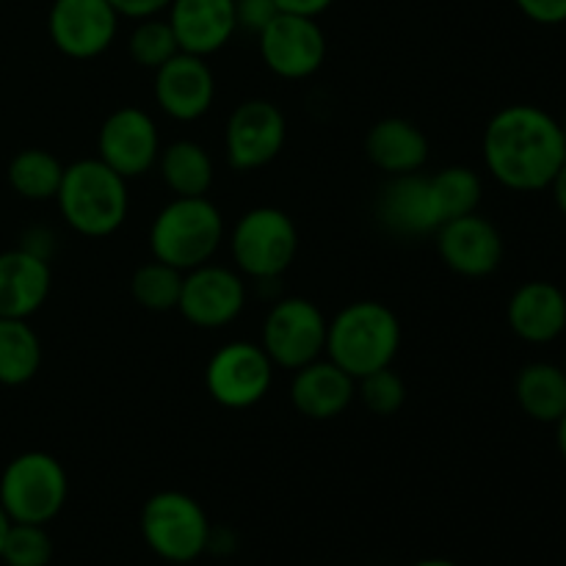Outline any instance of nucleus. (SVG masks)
I'll return each instance as SVG.
<instances>
[{"instance_id":"f8f14e48","label":"nucleus","mask_w":566,"mask_h":566,"mask_svg":"<svg viewBox=\"0 0 566 566\" xmlns=\"http://www.w3.org/2000/svg\"><path fill=\"white\" fill-rule=\"evenodd\" d=\"M119 20V11L111 6V0H53L48 33L61 55L88 61L114 44Z\"/></svg>"},{"instance_id":"5701e85b","label":"nucleus","mask_w":566,"mask_h":566,"mask_svg":"<svg viewBox=\"0 0 566 566\" xmlns=\"http://www.w3.org/2000/svg\"><path fill=\"white\" fill-rule=\"evenodd\" d=\"M158 171L164 186L175 197H208L213 188L216 169L208 149L191 138H177V142L160 147Z\"/></svg>"},{"instance_id":"f257e3e1","label":"nucleus","mask_w":566,"mask_h":566,"mask_svg":"<svg viewBox=\"0 0 566 566\" xmlns=\"http://www.w3.org/2000/svg\"><path fill=\"white\" fill-rule=\"evenodd\" d=\"M481 153L486 171L503 188L520 193L545 191L566 160L562 122L539 105H506L486 122Z\"/></svg>"},{"instance_id":"423d86ee","label":"nucleus","mask_w":566,"mask_h":566,"mask_svg":"<svg viewBox=\"0 0 566 566\" xmlns=\"http://www.w3.org/2000/svg\"><path fill=\"white\" fill-rule=\"evenodd\" d=\"M142 539L160 562L191 564L210 551V520L197 497L177 490L147 497L138 517Z\"/></svg>"},{"instance_id":"f3484780","label":"nucleus","mask_w":566,"mask_h":566,"mask_svg":"<svg viewBox=\"0 0 566 566\" xmlns=\"http://www.w3.org/2000/svg\"><path fill=\"white\" fill-rule=\"evenodd\" d=\"M166 20L182 53L202 59L224 50L238 31L235 0H171Z\"/></svg>"},{"instance_id":"39448f33","label":"nucleus","mask_w":566,"mask_h":566,"mask_svg":"<svg viewBox=\"0 0 566 566\" xmlns=\"http://www.w3.org/2000/svg\"><path fill=\"white\" fill-rule=\"evenodd\" d=\"M70 479L53 453L25 451L0 473V506L11 523L48 525L66 506Z\"/></svg>"},{"instance_id":"c756f323","label":"nucleus","mask_w":566,"mask_h":566,"mask_svg":"<svg viewBox=\"0 0 566 566\" xmlns=\"http://www.w3.org/2000/svg\"><path fill=\"white\" fill-rule=\"evenodd\" d=\"M53 558V539L44 525L11 523L6 531L0 564L6 566H48Z\"/></svg>"},{"instance_id":"9b49d317","label":"nucleus","mask_w":566,"mask_h":566,"mask_svg":"<svg viewBox=\"0 0 566 566\" xmlns=\"http://www.w3.org/2000/svg\"><path fill=\"white\" fill-rule=\"evenodd\" d=\"M260 59L282 81H304L313 77L326 61V33L318 17L280 14L271 20L258 36Z\"/></svg>"},{"instance_id":"a211bd4d","label":"nucleus","mask_w":566,"mask_h":566,"mask_svg":"<svg viewBox=\"0 0 566 566\" xmlns=\"http://www.w3.org/2000/svg\"><path fill=\"white\" fill-rule=\"evenodd\" d=\"M509 329L531 346H547L566 332V293L547 280L523 282L506 307Z\"/></svg>"},{"instance_id":"f03ea898","label":"nucleus","mask_w":566,"mask_h":566,"mask_svg":"<svg viewBox=\"0 0 566 566\" xmlns=\"http://www.w3.org/2000/svg\"><path fill=\"white\" fill-rule=\"evenodd\" d=\"M401 348V321L376 298L346 304L326 329V359L346 370L354 381L390 368Z\"/></svg>"},{"instance_id":"f704fd0d","label":"nucleus","mask_w":566,"mask_h":566,"mask_svg":"<svg viewBox=\"0 0 566 566\" xmlns=\"http://www.w3.org/2000/svg\"><path fill=\"white\" fill-rule=\"evenodd\" d=\"M22 238H25V241H22L20 247L25 249V252L50 260V254H53V249H55L53 230H48V227H31V230H28Z\"/></svg>"},{"instance_id":"2eb2a0df","label":"nucleus","mask_w":566,"mask_h":566,"mask_svg":"<svg viewBox=\"0 0 566 566\" xmlns=\"http://www.w3.org/2000/svg\"><path fill=\"white\" fill-rule=\"evenodd\" d=\"M434 241L442 263L453 274L468 276V280L495 274L503 263V252H506L501 230L479 213L459 216V219L440 224Z\"/></svg>"},{"instance_id":"79ce46f5","label":"nucleus","mask_w":566,"mask_h":566,"mask_svg":"<svg viewBox=\"0 0 566 566\" xmlns=\"http://www.w3.org/2000/svg\"><path fill=\"white\" fill-rule=\"evenodd\" d=\"M564 370H566V365H564Z\"/></svg>"},{"instance_id":"cd10ccee","label":"nucleus","mask_w":566,"mask_h":566,"mask_svg":"<svg viewBox=\"0 0 566 566\" xmlns=\"http://www.w3.org/2000/svg\"><path fill=\"white\" fill-rule=\"evenodd\" d=\"M180 291L182 271L171 269V265L160 263L155 258L149 263L138 265L130 280L133 298H136L138 307L149 310V313H169V310H177Z\"/></svg>"},{"instance_id":"4468645a","label":"nucleus","mask_w":566,"mask_h":566,"mask_svg":"<svg viewBox=\"0 0 566 566\" xmlns=\"http://www.w3.org/2000/svg\"><path fill=\"white\" fill-rule=\"evenodd\" d=\"M160 133L153 116L138 105L111 111L97 133V158L125 180L142 177L158 164Z\"/></svg>"},{"instance_id":"9d476101","label":"nucleus","mask_w":566,"mask_h":566,"mask_svg":"<svg viewBox=\"0 0 566 566\" xmlns=\"http://www.w3.org/2000/svg\"><path fill=\"white\" fill-rule=\"evenodd\" d=\"M287 138V119L271 99L254 97L238 105L224 127V155L230 169L258 171L276 160Z\"/></svg>"},{"instance_id":"e433bc0d","label":"nucleus","mask_w":566,"mask_h":566,"mask_svg":"<svg viewBox=\"0 0 566 566\" xmlns=\"http://www.w3.org/2000/svg\"><path fill=\"white\" fill-rule=\"evenodd\" d=\"M551 191H553V202H556V208L562 210V216H566V160L562 164V169L556 171V177H553Z\"/></svg>"},{"instance_id":"0eeeda50","label":"nucleus","mask_w":566,"mask_h":566,"mask_svg":"<svg viewBox=\"0 0 566 566\" xmlns=\"http://www.w3.org/2000/svg\"><path fill=\"white\" fill-rule=\"evenodd\" d=\"M227 238H230L238 274L260 285L280 280L298 252L296 224L285 210L271 208V205L247 210Z\"/></svg>"},{"instance_id":"ea45409f","label":"nucleus","mask_w":566,"mask_h":566,"mask_svg":"<svg viewBox=\"0 0 566 566\" xmlns=\"http://www.w3.org/2000/svg\"><path fill=\"white\" fill-rule=\"evenodd\" d=\"M9 525H11V520L6 517L3 506H0V551H3V539H6V531H9Z\"/></svg>"},{"instance_id":"dca6fc26","label":"nucleus","mask_w":566,"mask_h":566,"mask_svg":"<svg viewBox=\"0 0 566 566\" xmlns=\"http://www.w3.org/2000/svg\"><path fill=\"white\" fill-rule=\"evenodd\" d=\"M216 75L208 59L177 53L155 70V103L169 119L197 122L213 108Z\"/></svg>"},{"instance_id":"412c9836","label":"nucleus","mask_w":566,"mask_h":566,"mask_svg":"<svg viewBox=\"0 0 566 566\" xmlns=\"http://www.w3.org/2000/svg\"><path fill=\"white\" fill-rule=\"evenodd\" d=\"M53 287L50 260L22 247L0 252V318L28 321L44 307Z\"/></svg>"},{"instance_id":"4c0bfd02","label":"nucleus","mask_w":566,"mask_h":566,"mask_svg":"<svg viewBox=\"0 0 566 566\" xmlns=\"http://www.w3.org/2000/svg\"><path fill=\"white\" fill-rule=\"evenodd\" d=\"M556 446H558V453H562V459L566 462V412L556 423Z\"/></svg>"},{"instance_id":"7ed1b4c3","label":"nucleus","mask_w":566,"mask_h":566,"mask_svg":"<svg viewBox=\"0 0 566 566\" xmlns=\"http://www.w3.org/2000/svg\"><path fill=\"white\" fill-rule=\"evenodd\" d=\"M66 224L83 238H108L125 224L130 210L127 180L99 158L75 160L64 169L55 193Z\"/></svg>"},{"instance_id":"b1692460","label":"nucleus","mask_w":566,"mask_h":566,"mask_svg":"<svg viewBox=\"0 0 566 566\" xmlns=\"http://www.w3.org/2000/svg\"><path fill=\"white\" fill-rule=\"evenodd\" d=\"M514 398L531 420L556 426L566 412V370L545 359L528 363L514 379Z\"/></svg>"},{"instance_id":"ddd939ff","label":"nucleus","mask_w":566,"mask_h":566,"mask_svg":"<svg viewBox=\"0 0 566 566\" xmlns=\"http://www.w3.org/2000/svg\"><path fill=\"white\" fill-rule=\"evenodd\" d=\"M247 282L235 269L205 263L182 274L177 313L197 329H224L247 307Z\"/></svg>"},{"instance_id":"6ab92c4d","label":"nucleus","mask_w":566,"mask_h":566,"mask_svg":"<svg viewBox=\"0 0 566 566\" xmlns=\"http://www.w3.org/2000/svg\"><path fill=\"white\" fill-rule=\"evenodd\" d=\"M376 213L387 230L403 238L434 235L437 227H440L429 177L420 175V171L390 177V182L379 193Z\"/></svg>"},{"instance_id":"aec40b11","label":"nucleus","mask_w":566,"mask_h":566,"mask_svg":"<svg viewBox=\"0 0 566 566\" xmlns=\"http://www.w3.org/2000/svg\"><path fill=\"white\" fill-rule=\"evenodd\" d=\"M357 398V381L337 368L332 359H315L293 370L291 403L310 420H335Z\"/></svg>"},{"instance_id":"c85d7f7f","label":"nucleus","mask_w":566,"mask_h":566,"mask_svg":"<svg viewBox=\"0 0 566 566\" xmlns=\"http://www.w3.org/2000/svg\"><path fill=\"white\" fill-rule=\"evenodd\" d=\"M127 50L142 70L155 72L180 53V44H177L175 31H171L166 17H147V20L136 22L130 39H127Z\"/></svg>"},{"instance_id":"2f4dec72","label":"nucleus","mask_w":566,"mask_h":566,"mask_svg":"<svg viewBox=\"0 0 566 566\" xmlns=\"http://www.w3.org/2000/svg\"><path fill=\"white\" fill-rule=\"evenodd\" d=\"M276 14H280L276 0H235L238 28L247 33H254V36H260Z\"/></svg>"},{"instance_id":"bb28decb","label":"nucleus","mask_w":566,"mask_h":566,"mask_svg":"<svg viewBox=\"0 0 566 566\" xmlns=\"http://www.w3.org/2000/svg\"><path fill=\"white\" fill-rule=\"evenodd\" d=\"M431 197H434L440 224L459 219V216L479 213V205L484 199V182L481 175L470 166H446L429 177Z\"/></svg>"},{"instance_id":"1a4fd4ad","label":"nucleus","mask_w":566,"mask_h":566,"mask_svg":"<svg viewBox=\"0 0 566 566\" xmlns=\"http://www.w3.org/2000/svg\"><path fill=\"white\" fill-rule=\"evenodd\" d=\"M271 385H274V363L260 343H224L205 365V390L224 409L254 407L269 396Z\"/></svg>"},{"instance_id":"393cba45","label":"nucleus","mask_w":566,"mask_h":566,"mask_svg":"<svg viewBox=\"0 0 566 566\" xmlns=\"http://www.w3.org/2000/svg\"><path fill=\"white\" fill-rule=\"evenodd\" d=\"M42 368V340L22 318H0V385L22 387Z\"/></svg>"},{"instance_id":"72a5a7b5","label":"nucleus","mask_w":566,"mask_h":566,"mask_svg":"<svg viewBox=\"0 0 566 566\" xmlns=\"http://www.w3.org/2000/svg\"><path fill=\"white\" fill-rule=\"evenodd\" d=\"M119 17L127 20H147V17H160L171 6V0H111Z\"/></svg>"},{"instance_id":"58836bf2","label":"nucleus","mask_w":566,"mask_h":566,"mask_svg":"<svg viewBox=\"0 0 566 566\" xmlns=\"http://www.w3.org/2000/svg\"><path fill=\"white\" fill-rule=\"evenodd\" d=\"M412 566H462V564L451 562V558H423V562H415Z\"/></svg>"},{"instance_id":"6e6552de","label":"nucleus","mask_w":566,"mask_h":566,"mask_svg":"<svg viewBox=\"0 0 566 566\" xmlns=\"http://www.w3.org/2000/svg\"><path fill=\"white\" fill-rule=\"evenodd\" d=\"M326 329L329 321L318 304L304 296H285L271 304L260 346L274 368L298 370L326 352Z\"/></svg>"},{"instance_id":"7c9ffc66","label":"nucleus","mask_w":566,"mask_h":566,"mask_svg":"<svg viewBox=\"0 0 566 566\" xmlns=\"http://www.w3.org/2000/svg\"><path fill=\"white\" fill-rule=\"evenodd\" d=\"M357 398L370 415L390 418V415L401 412L403 401H407V385L390 365V368H381L357 379Z\"/></svg>"},{"instance_id":"4be33fe9","label":"nucleus","mask_w":566,"mask_h":566,"mask_svg":"<svg viewBox=\"0 0 566 566\" xmlns=\"http://www.w3.org/2000/svg\"><path fill=\"white\" fill-rule=\"evenodd\" d=\"M365 155L387 177L412 175L429 160V138L403 116L379 119L365 136Z\"/></svg>"},{"instance_id":"a19ab883","label":"nucleus","mask_w":566,"mask_h":566,"mask_svg":"<svg viewBox=\"0 0 566 566\" xmlns=\"http://www.w3.org/2000/svg\"><path fill=\"white\" fill-rule=\"evenodd\" d=\"M562 130H564V138H566V114H564V119H562Z\"/></svg>"},{"instance_id":"473e14b6","label":"nucleus","mask_w":566,"mask_h":566,"mask_svg":"<svg viewBox=\"0 0 566 566\" xmlns=\"http://www.w3.org/2000/svg\"><path fill=\"white\" fill-rule=\"evenodd\" d=\"M517 9L536 25H564L566 0H514Z\"/></svg>"},{"instance_id":"c9c22d12","label":"nucleus","mask_w":566,"mask_h":566,"mask_svg":"<svg viewBox=\"0 0 566 566\" xmlns=\"http://www.w3.org/2000/svg\"><path fill=\"white\" fill-rule=\"evenodd\" d=\"M332 3H335V0H276L280 11L302 17H321Z\"/></svg>"},{"instance_id":"20e7f679","label":"nucleus","mask_w":566,"mask_h":566,"mask_svg":"<svg viewBox=\"0 0 566 566\" xmlns=\"http://www.w3.org/2000/svg\"><path fill=\"white\" fill-rule=\"evenodd\" d=\"M224 238V216L208 197H175L149 224V252L186 274L210 263Z\"/></svg>"},{"instance_id":"a878e982","label":"nucleus","mask_w":566,"mask_h":566,"mask_svg":"<svg viewBox=\"0 0 566 566\" xmlns=\"http://www.w3.org/2000/svg\"><path fill=\"white\" fill-rule=\"evenodd\" d=\"M64 169L66 166L53 153L28 147L11 158L6 177H9V186L17 197L28 199V202H48L59 193Z\"/></svg>"}]
</instances>
